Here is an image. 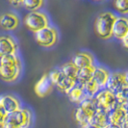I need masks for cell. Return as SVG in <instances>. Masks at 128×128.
<instances>
[{
	"label": "cell",
	"instance_id": "cell-1",
	"mask_svg": "<svg viewBox=\"0 0 128 128\" xmlns=\"http://www.w3.org/2000/svg\"><path fill=\"white\" fill-rule=\"evenodd\" d=\"M118 14L113 11H102L98 14L94 21V31L97 38L102 40H112L113 25Z\"/></svg>",
	"mask_w": 128,
	"mask_h": 128
},
{
	"label": "cell",
	"instance_id": "cell-2",
	"mask_svg": "<svg viewBox=\"0 0 128 128\" xmlns=\"http://www.w3.org/2000/svg\"><path fill=\"white\" fill-rule=\"evenodd\" d=\"M21 24H23L29 32L35 34L51 25L52 23L49 14L44 10H40L35 12H26L23 18L21 19Z\"/></svg>",
	"mask_w": 128,
	"mask_h": 128
},
{
	"label": "cell",
	"instance_id": "cell-3",
	"mask_svg": "<svg viewBox=\"0 0 128 128\" xmlns=\"http://www.w3.org/2000/svg\"><path fill=\"white\" fill-rule=\"evenodd\" d=\"M97 110L94 97H87L83 102L77 105L73 112L74 122L80 128L90 124V122Z\"/></svg>",
	"mask_w": 128,
	"mask_h": 128
},
{
	"label": "cell",
	"instance_id": "cell-4",
	"mask_svg": "<svg viewBox=\"0 0 128 128\" xmlns=\"http://www.w3.org/2000/svg\"><path fill=\"white\" fill-rule=\"evenodd\" d=\"M34 40L40 47L44 49H49L57 45L60 40V33L57 27L51 24L44 29L35 33Z\"/></svg>",
	"mask_w": 128,
	"mask_h": 128
},
{
	"label": "cell",
	"instance_id": "cell-5",
	"mask_svg": "<svg viewBox=\"0 0 128 128\" xmlns=\"http://www.w3.org/2000/svg\"><path fill=\"white\" fill-rule=\"evenodd\" d=\"M23 64H1L0 80L6 84L18 83L22 77Z\"/></svg>",
	"mask_w": 128,
	"mask_h": 128
},
{
	"label": "cell",
	"instance_id": "cell-6",
	"mask_svg": "<svg viewBox=\"0 0 128 128\" xmlns=\"http://www.w3.org/2000/svg\"><path fill=\"white\" fill-rule=\"evenodd\" d=\"M94 99L97 109L101 110L107 114L118 105L116 94L107 88L101 89L96 94V96L94 97Z\"/></svg>",
	"mask_w": 128,
	"mask_h": 128
},
{
	"label": "cell",
	"instance_id": "cell-7",
	"mask_svg": "<svg viewBox=\"0 0 128 128\" xmlns=\"http://www.w3.org/2000/svg\"><path fill=\"white\" fill-rule=\"evenodd\" d=\"M8 118L20 128H32L35 123V115L33 110L24 105L18 111L9 114Z\"/></svg>",
	"mask_w": 128,
	"mask_h": 128
},
{
	"label": "cell",
	"instance_id": "cell-8",
	"mask_svg": "<svg viewBox=\"0 0 128 128\" xmlns=\"http://www.w3.org/2000/svg\"><path fill=\"white\" fill-rule=\"evenodd\" d=\"M106 88L115 94L128 90V72L122 70L112 71Z\"/></svg>",
	"mask_w": 128,
	"mask_h": 128
},
{
	"label": "cell",
	"instance_id": "cell-9",
	"mask_svg": "<svg viewBox=\"0 0 128 128\" xmlns=\"http://www.w3.org/2000/svg\"><path fill=\"white\" fill-rule=\"evenodd\" d=\"M21 25V18L14 11H8L0 14V28L7 33L14 32Z\"/></svg>",
	"mask_w": 128,
	"mask_h": 128
},
{
	"label": "cell",
	"instance_id": "cell-10",
	"mask_svg": "<svg viewBox=\"0 0 128 128\" xmlns=\"http://www.w3.org/2000/svg\"><path fill=\"white\" fill-rule=\"evenodd\" d=\"M108 122L111 125L127 128L128 111L127 106L116 105L112 111L108 113Z\"/></svg>",
	"mask_w": 128,
	"mask_h": 128
},
{
	"label": "cell",
	"instance_id": "cell-11",
	"mask_svg": "<svg viewBox=\"0 0 128 128\" xmlns=\"http://www.w3.org/2000/svg\"><path fill=\"white\" fill-rule=\"evenodd\" d=\"M22 106L23 103L16 94L12 92H5L0 94V108L4 110L7 114L14 113Z\"/></svg>",
	"mask_w": 128,
	"mask_h": 128
},
{
	"label": "cell",
	"instance_id": "cell-12",
	"mask_svg": "<svg viewBox=\"0 0 128 128\" xmlns=\"http://www.w3.org/2000/svg\"><path fill=\"white\" fill-rule=\"evenodd\" d=\"M18 42L13 35L7 33L0 35V57L9 54H18Z\"/></svg>",
	"mask_w": 128,
	"mask_h": 128
},
{
	"label": "cell",
	"instance_id": "cell-13",
	"mask_svg": "<svg viewBox=\"0 0 128 128\" xmlns=\"http://www.w3.org/2000/svg\"><path fill=\"white\" fill-rule=\"evenodd\" d=\"M112 37L118 42L128 38V18L127 16H116L113 25Z\"/></svg>",
	"mask_w": 128,
	"mask_h": 128
},
{
	"label": "cell",
	"instance_id": "cell-14",
	"mask_svg": "<svg viewBox=\"0 0 128 128\" xmlns=\"http://www.w3.org/2000/svg\"><path fill=\"white\" fill-rule=\"evenodd\" d=\"M73 64L76 66L78 70L83 68L85 66H94L97 64L94 55L92 52L88 50H80L77 51L70 60Z\"/></svg>",
	"mask_w": 128,
	"mask_h": 128
},
{
	"label": "cell",
	"instance_id": "cell-15",
	"mask_svg": "<svg viewBox=\"0 0 128 128\" xmlns=\"http://www.w3.org/2000/svg\"><path fill=\"white\" fill-rule=\"evenodd\" d=\"M53 89L54 86L48 79L47 74H44L42 76L40 77V79L34 86V92L36 96H38V97H45L46 96H48L53 90Z\"/></svg>",
	"mask_w": 128,
	"mask_h": 128
},
{
	"label": "cell",
	"instance_id": "cell-16",
	"mask_svg": "<svg viewBox=\"0 0 128 128\" xmlns=\"http://www.w3.org/2000/svg\"><path fill=\"white\" fill-rule=\"evenodd\" d=\"M112 70H110L108 66L101 64H96L92 73V78L96 80L101 88H106L109 77L111 75Z\"/></svg>",
	"mask_w": 128,
	"mask_h": 128
},
{
	"label": "cell",
	"instance_id": "cell-17",
	"mask_svg": "<svg viewBox=\"0 0 128 128\" xmlns=\"http://www.w3.org/2000/svg\"><path fill=\"white\" fill-rule=\"evenodd\" d=\"M68 100L70 101L72 104H75V105H79L81 102H83L84 100L88 97L86 96L85 92H84L83 88L79 85H76L75 87H73L68 94H66Z\"/></svg>",
	"mask_w": 128,
	"mask_h": 128
},
{
	"label": "cell",
	"instance_id": "cell-18",
	"mask_svg": "<svg viewBox=\"0 0 128 128\" xmlns=\"http://www.w3.org/2000/svg\"><path fill=\"white\" fill-rule=\"evenodd\" d=\"M77 85V79L74 78H70V77L64 76L62 78V80L55 86V88L57 89L61 94H68V92Z\"/></svg>",
	"mask_w": 128,
	"mask_h": 128
},
{
	"label": "cell",
	"instance_id": "cell-19",
	"mask_svg": "<svg viewBox=\"0 0 128 128\" xmlns=\"http://www.w3.org/2000/svg\"><path fill=\"white\" fill-rule=\"evenodd\" d=\"M90 124H92L94 126L100 128H105L108 124V114L103 112L101 110H96V112L94 113V115L92 116V120L90 122Z\"/></svg>",
	"mask_w": 128,
	"mask_h": 128
},
{
	"label": "cell",
	"instance_id": "cell-20",
	"mask_svg": "<svg viewBox=\"0 0 128 128\" xmlns=\"http://www.w3.org/2000/svg\"><path fill=\"white\" fill-rule=\"evenodd\" d=\"M94 66H85L83 68H80L78 70V74H77V85L79 86H83L84 84L87 81H89L90 79L92 78V73H94Z\"/></svg>",
	"mask_w": 128,
	"mask_h": 128
},
{
	"label": "cell",
	"instance_id": "cell-21",
	"mask_svg": "<svg viewBox=\"0 0 128 128\" xmlns=\"http://www.w3.org/2000/svg\"><path fill=\"white\" fill-rule=\"evenodd\" d=\"M46 0H23L22 6L26 12H35V11H40L44 10Z\"/></svg>",
	"mask_w": 128,
	"mask_h": 128
},
{
	"label": "cell",
	"instance_id": "cell-22",
	"mask_svg": "<svg viewBox=\"0 0 128 128\" xmlns=\"http://www.w3.org/2000/svg\"><path fill=\"white\" fill-rule=\"evenodd\" d=\"M59 68L62 71V73L64 74V76L77 79V74H78L79 70L77 68L76 66L73 64L70 60L64 62V64H62Z\"/></svg>",
	"mask_w": 128,
	"mask_h": 128
},
{
	"label": "cell",
	"instance_id": "cell-23",
	"mask_svg": "<svg viewBox=\"0 0 128 128\" xmlns=\"http://www.w3.org/2000/svg\"><path fill=\"white\" fill-rule=\"evenodd\" d=\"M82 88H83L84 92H85L86 96L88 97H94L96 96V94L102 89L99 86V84L97 83L94 78H92L89 81H87L82 86Z\"/></svg>",
	"mask_w": 128,
	"mask_h": 128
},
{
	"label": "cell",
	"instance_id": "cell-24",
	"mask_svg": "<svg viewBox=\"0 0 128 128\" xmlns=\"http://www.w3.org/2000/svg\"><path fill=\"white\" fill-rule=\"evenodd\" d=\"M113 12L118 16H127L128 0H112Z\"/></svg>",
	"mask_w": 128,
	"mask_h": 128
},
{
	"label": "cell",
	"instance_id": "cell-25",
	"mask_svg": "<svg viewBox=\"0 0 128 128\" xmlns=\"http://www.w3.org/2000/svg\"><path fill=\"white\" fill-rule=\"evenodd\" d=\"M47 77H48V79L50 80V82L52 83V85L55 87V86L62 80V78L64 77V74L62 73L60 68L58 66V68H54L53 70H51L49 71V72L47 73Z\"/></svg>",
	"mask_w": 128,
	"mask_h": 128
},
{
	"label": "cell",
	"instance_id": "cell-26",
	"mask_svg": "<svg viewBox=\"0 0 128 128\" xmlns=\"http://www.w3.org/2000/svg\"><path fill=\"white\" fill-rule=\"evenodd\" d=\"M116 98L118 105L128 106V90L116 92Z\"/></svg>",
	"mask_w": 128,
	"mask_h": 128
},
{
	"label": "cell",
	"instance_id": "cell-27",
	"mask_svg": "<svg viewBox=\"0 0 128 128\" xmlns=\"http://www.w3.org/2000/svg\"><path fill=\"white\" fill-rule=\"evenodd\" d=\"M8 116H9V114H7L4 110L0 108V128H4L5 122L8 118Z\"/></svg>",
	"mask_w": 128,
	"mask_h": 128
},
{
	"label": "cell",
	"instance_id": "cell-28",
	"mask_svg": "<svg viewBox=\"0 0 128 128\" xmlns=\"http://www.w3.org/2000/svg\"><path fill=\"white\" fill-rule=\"evenodd\" d=\"M22 1L23 0H7L9 5L12 7L13 9H18L22 6Z\"/></svg>",
	"mask_w": 128,
	"mask_h": 128
},
{
	"label": "cell",
	"instance_id": "cell-29",
	"mask_svg": "<svg viewBox=\"0 0 128 128\" xmlns=\"http://www.w3.org/2000/svg\"><path fill=\"white\" fill-rule=\"evenodd\" d=\"M120 42V44L122 45V47H123V48L127 49L128 48V38H123L122 42Z\"/></svg>",
	"mask_w": 128,
	"mask_h": 128
},
{
	"label": "cell",
	"instance_id": "cell-30",
	"mask_svg": "<svg viewBox=\"0 0 128 128\" xmlns=\"http://www.w3.org/2000/svg\"><path fill=\"white\" fill-rule=\"evenodd\" d=\"M82 128H100V127H97V126H94V125H92V124H87L86 126H84Z\"/></svg>",
	"mask_w": 128,
	"mask_h": 128
},
{
	"label": "cell",
	"instance_id": "cell-31",
	"mask_svg": "<svg viewBox=\"0 0 128 128\" xmlns=\"http://www.w3.org/2000/svg\"><path fill=\"white\" fill-rule=\"evenodd\" d=\"M105 128H122L120 126H115V125H111V124H108Z\"/></svg>",
	"mask_w": 128,
	"mask_h": 128
},
{
	"label": "cell",
	"instance_id": "cell-32",
	"mask_svg": "<svg viewBox=\"0 0 128 128\" xmlns=\"http://www.w3.org/2000/svg\"><path fill=\"white\" fill-rule=\"evenodd\" d=\"M94 2H96V3H101V2H104V1H107V0H92Z\"/></svg>",
	"mask_w": 128,
	"mask_h": 128
}]
</instances>
